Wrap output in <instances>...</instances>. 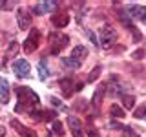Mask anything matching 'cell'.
I'll return each mask as SVG.
<instances>
[{"label": "cell", "mask_w": 146, "mask_h": 137, "mask_svg": "<svg viewBox=\"0 0 146 137\" xmlns=\"http://www.w3.org/2000/svg\"><path fill=\"white\" fill-rule=\"evenodd\" d=\"M17 95H18V102L15 106V112H29L31 113V106L38 104V95L29 88H17Z\"/></svg>", "instance_id": "6da1fadb"}, {"label": "cell", "mask_w": 146, "mask_h": 137, "mask_svg": "<svg viewBox=\"0 0 146 137\" xmlns=\"http://www.w3.org/2000/svg\"><path fill=\"white\" fill-rule=\"evenodd\" d=\"M11 68H13V73H15L17 77H20V79H26V77H29V73H31V66H29V62H27L26 59L15 61Z\"/></svg>", "instance_id": "7a4b0ae2"}, {"label": "cell", "mask_w": 146, "mask_h": 137, "mask_svg": "<svg viewBox=\"0 0 146 137\" xmlns=\"http://www.w3.org/2000/svg\"><path fill=\"white\" fill-rule=\"evenodd\" d=\"M115 40H117V31L111 26H104L100 29V44H102V48H110Z\"/></svg>", "instance_id": "3957f363"}, {"label": "cell", "mask_w": 146, "mask_h": 137, "mask_svg": "<svg viewBox=\"0 0 146 137\" xmlns=\"http://www.w3.org/2000/svg\"><path fill=\"white\" fill-rule=\"evenodd\" d=\"M68 37L66 35H62V33H51L49 35V44H51V53L53 55H57L60 49L64 48V46L68 44Z\"/></svg>", "instance_id": "277c9868"}, {"label": "cell", "mask_w": 146, "mask_h": 137, "mask_svg": "<svg viewBox=\"0 0 146 137\" xmlns=\"http://www.w3.org/2000/svg\"><path fill=\"white\" fill-rule=\"evenodd\" d=\"M38 44H40V31L38 29H31L29 37H27L26 42H24V51L26 53H33L35 49L38 48Z\"/></svg>", "instance_id": "5b68a950"}, {"label": "cell", "mask_w": 146, "mask_h": 137, "mask_svg": "<svg viewBox=\"0 0 146 137\" xmlns=\"http://www.w3.org/2000/svg\"><path fill=\"white\" fill-rule=\"evenodd\" d=\"M57 7H58L57 2H53V0H44V2H36L35 4V9H33V11L36 13V15H44V13L55 11Z\"/></svg>", "instance_id": "8992f818"}, {"label": "cell", "mask_w": 146, "mask_h": 137, "mask_svg": "<svg viewBox=\"0 0 146 137\" xmlns=\"http://www.w3.org/2000/svg\"><path fill=\"white\" fill-rule=\"evenodd\" d=\"M68 126H70V132L73 134V137H82V135H84V132H82V124H80V121L75 115L68 117Z\"/></svg>", "instance_id": "52a82bcc"}, {"label": "cell", "mask_w": 146, "mask_h": 137, "mask_svg": "<svg viewBox=\"0 0 146 137\" xmlns=\"http://www.w3.org/2000/svg\"><path fill=\"white\" fill-rule=\"evenodd\" d=\"M17 22H18V27L20 29H29L31 26V17L26 9H18L17 11Z\"/></svg>", "instance_id": "ba28073f"}, {"label": "cell", "mask_w": 146, "mask_h": 137, "mask_svg": "<svg viewBox=\"0 0 146 137\" xmlns=\"http://www.w3.org/2000/svg\"><path fill=\"white\" fill-rule=\"evenodd\" d=\"M128 15L133 17V18H139V20H146V7L131 4V6L128 7Z\"/></svg>", "instance_id": "9c48e42d"}, {"label": "cell", "mask_w": 146, "mask_h": 137, "mask_svg": "<svg viewBox=\"0 0 146 137\" xmlns=\"http://www.w3.org/2000/svg\"><path fill=\"white\" fill-rule=\"evenodd\" d=\"M0 102L2 104L9 102V82L4 77H0Z\"/></svg>", "instance_id": "30bf717a"}, {"label": "cell", "mask_w": 146, "mask_h": 137, "mask_svg": "<svg viewBox=\"0 0 146 137\" xmlns=\"http://www.w3.org/2000/svg\"><path fill=\"white\" fill-rule=\"evenodd\" d=\"M51 22L57 27H64L70 24V15H66V13H60V15H53L51 17Z\"/></svg>", "instance_id": "8fae6325"}, {"label": "cell", "mask_w": 146, "mask_h": 137, "mask_svg": "<svg viewBox=\"0 0 146 137\" xmlns=\"http://www.w3.org/2000/svg\"><path fill=\"white\" fill-rule=\"evenodd\" d=\"M58 86H60V90H62V93H64V97H70V95L73 93V80L71 79H62L60 82H58Z\"/></svg>", "instance_id": "7c38bea8"}, {"label": "cell", "mask_w": 146, "mask_h": 137, "mask_svg": "<svg viewBox=\"0 0 146 137\" xmlns=\"http://www.w3.org/2000/svg\"><path fill=\"white\" fill-rule=\"evenodd\" d=\"M86 55H88V51H86V48L84 46H77V48H73V53H71V59H75L77 62H84V59H86Z\"/></svg>", "instance_id": "4fadbf2b"}, {"label": "cell", "mask_w": 146, "mask_h": 137, "mask_svg": "<svg viewBox=\"0 0 146 137\" xmlns=\"http://www.w3.org/2000/svg\"><path fill=\"white\" fill-rule=\"evenodd\" d=\"M11 126H15L17 130H18V132H20V134H22V137H36V134H35L33 130H29V128L22 126V124H20V122H18V121H15V119H13V121H11Z\"/></svg>", "instance_id": "5bb4252c"}, {"label": "cell", "mask_w": 146, "mask_h": 137, "mask_svg": "<svg viewBox=\"0 0 146 137\" xmlns=\"http://www.w3.org/2000/svg\"><path fill=\"white\" fill-rule=\"evenodd\" d=\"M60 62L64 64V66H68V68H71V70H79V68L82 66L80 62H77L75 59H71V57H62L60 59Z\"/></svg>", "instance_id": "9a60e30c"}, {"label": "cell", "mask_w": 146, "mask_h": 137, "mask_svg": "<svg viewBox=\"0 0 146 137\" xmlns=\"http://www.w3.org/2000/svg\"><path fill=\"white\" fill-rule=\"evenodd\" d=\"M38 77L40 80H46L49 77V71H48V64H46V61H40L38 62Z\"/></svg>", "instance_id": "2e32d148"}, {"label": "cell", "mask_w": 146, "mask_h": 137, "mask_svg": "<svg viewBox=\"0 0 146 137\" xmlns=\"http://www.w3.org/2000/svg\"><path fill=\"white\" fill-rule=\"evenodd\" d=\"M110 113H111V117H117V119H122L126 115L124 110H122L121 106H117V104H111V106H110Z\"/></svg>", "instance_id": "e0dca14e"}, {"label": "cell", "mask_w": 146, "mask_h": 137, "mask_svg": "<svg viewBox=\"0 0 146 137\" xmlns=\"http://www.w3.org/2000/svg\"><path fill=\"white\" fill-rule=\"evenodd\" d=\"M122 104H124L126 108H133V104H135V99L131 97V95H124V97H122Z\"/></svg>", "instance_id": "ac0fdd59"}, {"label": "cell", "mask_w": 146, "mask_h": 137, "mask_svg": "<svg viewBox=\"0 0 146 137\" xmlns=\"http://www.w3.org/2000/svg\"><path fill=\"white\" fill-rule=\"evenodd\" d=\"M17 49H18V44L17 42H11L9 44V48H7V51H6V57H13V53H17Z\"/></svg>", "instance_id": "d6986e66"}, {"label": "cell", "mask_w": 146, "mask_h": 137, "mask_svg": "<svg viewBox=\"0 0 146 137\" xmlns=\"http://www.w3.org/2000/svg\"><path fill=\"white\" fill-rule=\"evenodd\" d=\"M53 132H55V134H58V135H62V134H64V130H62V122H60V121H53Z\"/></svg>", "instance_id": "ffe728a7"}, {"label": "cell", "mask_w": 146, "mask_h": 137, "mask_svg": "<svg viewBox=\"0 0 146 137\" xmlns=\"http://www.w3.org/2000/svg\"><path fill=\"white\" fill-rule=\"evenodd\" d=\"M135 117H137V119H144V117H146V104H144V106H141V108L135 112Z\"/></svg>", "instance_id": "44dd1931"}, {"label": "cell", "mask_w": 146, "mask_h": 137, "mask_svg": "<svg viewBox=\"0 0 146 137\" xmlns=\"http://www.w3.org/2000/svg\"><path fill=\"white\" fill-rule=\"evenodd\" d=\"M99 73H100V68L97 66V68H95L93 71H91V75L88 77V82H93V80H95V79H97V77H99Z\"/></svg>", "instance_id": "7402d4cb"}, {"label": "cell", "mask_w": 146, "mask_h": 137, "mask_svg": "<svg viewBox=\"0 0 146 137\" xmlns=\"http://www.w3.org/2000/svg\"><path fill=\"white\" fill-rule=\"evenodd\" d=\"M124 137H139L135 134V132H131V130H124Z\"/></svg>", "instance_id": "603a6c76"}, {"label": "cell", "mask_w": 146, "mask_h": 137, "mask_svg": "<svg viewBox=\"0 0 146 137\" xmlns=\"http://www.w3.org/2000/svg\"><path fill=\"white\" fill-rule=\"evenodd\" d=\"M49 99H51V102L55 104V106H58V108H64V104L60 102V100H57V99H55V97H49Z\"/></svg>", "instance_id": "cb8c5ba5"}, {"label": "cell", "mask_w": 146, "mask_h": 137, "mask_svg": "<svg viewBox=\"0 0 146 137\" xmlns=\"http://www.w3.org/2000/svg\"><path fill=\"white\" fill-rule=\"evenodd\" d=\"M88 37H90V39H91V42H93L95 46H97V44H99V40H97V39H95V35H93V33H91V31H88Z\"/></svg>", "instance_id": "d4e9b609"}, {"label": "cell", "mask_w": 146, "mask_h": 137, "mask_svg": "<svg viewBox=\"0 0 146 137\" xmlns=\"http://www.w3.org/2000/svg\"><path fill=\"white\" fill-rule=\"evenodd\" d=\"M111 128H115V130H124V126L119 124V122H111Z\"/></svg>", "instance_id": "484cf974"}, {"label": "cell", "mask_w": 146, "mask_h": 137, "mask_svg": "<svg viewBox=\"0 0 146 137\" xmlns=\"http://www.w3.org/2000/svg\"><path fill=\"white\" fill-rule=\"evenodd\" d=\"M143 53H144L143 49H139V51H135V53H133V57H135V59H141V57H143Z\"/></svg>", "instance_id": "4316f807"}, {"label": "cell", "mask_w": 146, "mask_h": 137, "mask_svg": "<svg viewBox=\"0 0 146 137\" xmlns=\"http://www.w3.org/2000/svg\"><path fill=\"white\" fill-rule=\"evenodd\" d=\"M48 137H51V135H48Z\"/></svg>", "instance_id": "83f0119b"}]
</instances>
